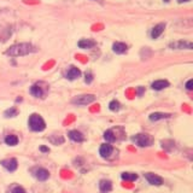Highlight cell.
Listing matches in <instances>:
<instances>
[{
    "mask_svg": "<svg viewBox=\"0 0 193 193\" xmlns=\"http://www.w3.org/2000/svg\"><path fill=\"white\" fill-rule=\"evenodd\" d=\"M29 127H30V129L34 132H42L46 128V123L40 115L33 114L29 117Z\"/></svg>",
    "mask_w": 193,
    "mask_h": 193,
    "instance_id": "obj_2",
    "label": "cell"
},
{
    "mask_svg": "<svg viewBox=\"0 0 193 193\" xmlns=\"http://www.w3.org/2000/svg\"><path fill=\"white\" fill-rule=\"evenodd\" d=\"M11 193H25V191H24V188H22V187H19V186H17V187H15L13 189H12V192Z\"/></svg>",
    "mask_w": 193,
    "mask_h": 193,
    "instance_id": "obj_25",
    "label": "cell"
},
{
    "mask_svg": "<svg viewBox=\"0 0 193 193\" xmlns=\"http://www.w3.org/2000/svg\"><path fill=\"white\" fill-rule=\"evenodd\" d=\"M127 50H128V47H127V45L123 44V42H115V44L112 45V51H114L115 53H117V54H123V53L127 52Z\"/></svg>",
    "mask_w": 193,
    "mask_h": 193,
    "instance_id": "obj_11",
    "label": "cell"
},
{
    "mask_svg": "<svg viewBox=\"0 0 193 193\" xmlns=\"http://www.w3.org/2000/svg\"><path fill=\"white\" fill-rule=\"evenodd\" d=\"M120 108H121V105H120V103H118L117 100H112V102H110V104H109V109H110L111 111H118Z\"/></svg>",
    "mask_w": 193,
    "mask_h": 193,
    "instance_id": "obj_22",
    "label": "cell"
},
{
    "mask_svg": "<svg viewBox=\"0 0 193 193\" xmlns=\"http://www.w3.org/2000/svg\"><path fill=\"white\" fill-rule=\"evenodd\" d=\"M164 1H166V3H168V1H169V0H164Z\"/></svg>",
    "mask_w": 193,
    "mask_h": 193,
    "instance_id": "obj_30",
    "label": "cell"
},
{
    "mask_svg": "<svg viewBox=\"0 0 193 193\" xmlns=\"http://www.w3.org/2000/svg\"><path fill=\"white\" fill-rule=\"evenodd\" d=\"M104 139H105L108 143H114V141L116 140V137L114 135L112 131H106V132L104 133Z\"/></svg>",
    "mask_w": 193,
    "mask_h": 193,
    "instance_id": "obj_21",
    "label": "cell"
},
{
    "mask_svg": "<svg viewBox=\"0 0 193 193\" xmlns=\"http://www.w3.org/2000/svg\"><path fill=\"white\" fill-rule=\"evenodd\" d=\"M143 93H144V87H139V88H138V95L141 96Z\"/></svg>",
    "mask_w": 193,
    "mask_h": 193,
    "instance_id": "obj_27",
    "label": "cell"
},
{
    "mask_svg": "<svg viewBox=\"0 0 193 193\" xmlns=\"http://www.w3.org/2000/svg\"><path fill=\"white\" fill-rule=\"evenodd\" d=\"M79 47L80 48H83V50H89V48H93L95 46V42L91 39H82L79 41Z\"/></svg>",
    "mask_w": 193,
    "mask_h": 193,
    "instance_id": "obj_13",
    "label": "cell"
},
{
    "mask_svg": "<svg viewBox=\"0 0 193 193\" xmlns=\"http://www.w3.org/2000/svg\"><path fill=\"white\" fill-rule=\"evenodd\" d=\"M187 1H189V0H179V3H187Z\"/></svg>",
    "mask_w": 193,
    "mask_h": 193,
    "instance_id": "obj_29",
    "label": "cell"
},
{
    "mask_svg": "<svg viewBox=\"0 0 193 193\" xmlns=\"http://www.w3.org/2000/svg\"><path fill=\"white\" fill-rule=\"evenodd\" d=\"M169 82L167 81V80H157V81H154L153 83H152V89H154V91H162V89H164V88H167V87H169Z\"/></svg>",
    "mask_w": 193,
    "mask_h": 193,
    "instance_id": "obj_10",
    "label": "cell"
},
{
    "mask_svg": "<svg viewBox=\"0 0 193 193\" xmlns=\"http://www.w3.org/2000/svg\"><path fill=\"white\" fill-rule=\"evenodd\" d=\"M5 143L6 145H10V146H15L18 144V138L16 135H7L5 138Z\"/></svg>",
    "mask_w": 193,
    "mask_h": 193,
    "instance_id": "obj_20",
    "label": "cell"
},
{
    "mask_svg": "<svg viewBox=\"0 0 193 193\" xmlns=\"http://www.w3.org/2000/svg\"><path fill=\"white\" fill-rule=\"evenodd\" d=\"M186 88H187L188 91H192V89H193V80H188V81H187Z\"/></svg>",
    "mask_w": 193,
    "mask_h": 193,
    "instance_id": "obj_26",
    "label": "cell"
},
{
    "mask_svg": "<svg viewBox=\"0 0 193 193\" xmlns=\"http://www.w3.org/2000/svg\"><path fill=\"white\" fill-rule=\"evenodd\" d=\"M35 51H36V48L31 44L23 42V44H17V45L11 46L6 51V54L10 57H21V56H27L29 53H33Z\"/></svg>",
    "mask_w": 193,
    "mask_h": 193,
    "instance_id": "obj_1",
    "label": "cell"
},
{
    "mask_svg": "<svg viewBox=\"0 0 193 193\" xmlns=\"http://www.w3.org/2000/svg\"><path fill=\"white\" fill-rule=\"evenodd\" d=\"M132 140L140 147H145V146H148L151 144V140H150L147 134H137L135 137L132 138Z\"/></svg>",
    "mask_w": 193,
    "mask_h": 193,
    "instance_id": "obj_4",
    "label": "cell"
},
{
    "mask_svg": "<svg viewBox=\"0 0 193 193\" xmlns=\"http://www.w3.org/2000/svg\"><path fill=\"white\" fill-rule=\"evenodd\" d=\"M99 188L102 193H109L112 189V183L109 180H102L99 182Z\"/></svg>",
    "mask_w": 193,
    "mask_h": 193,
    "instance_id": "obj_15",
    "label": "cell"
},
{
    "mask_svg": "<svg viewBox=\"0 0 193 193\" xmlns=\"http://www.w3.org/2000/svg\"><path fill=\"white\" fill-rule=\"evenodd\" d=\"M80 75H81V71H80L79 68H76V67H70L69 70H68V73H67V79L70 80V81H73V80L79 79Z\"/></svg>",
    "mask_w": 193,
    "mask_h": 193,
    "instance_id": "obj_9",
    "label": "cell"
},
{
    "mask_svg": "<svg viewBox=\"0 0 193 193\" xmlns=\"http://www.w3.org/2000/svg\"><path fill=\"white\" fill-rule=\"evenodd\" d=\"M40 150H41L42 152H48V151H50V150H48V147H46V146H41V147H40Z\"/></svg>",
    "mask_w": 193,
    "mask_h": 193,
    "instance_id": "obj_28",
    "label": "cell"
},
{
    "mask_svg": "<svg viewBox=\"0 0 193 193\" xmlns=\"http://www.w3.org/2000/svg\"><path fill=\"white\" fill-rule=\"evenodd\" d=\"M17 114H18L17 109L16 108H11V109L5 111V117H15V116H17Z\"/></svg>",
    "mask_w": 193,
    "mask_h": 193,
    "instance_id": "obj_23",
    "label": "cell"
},
{
    "mask_svg": "<svg viewBox=\"0 0 193 193\" xmlns=\"http://www.w3.org/2000/svg\"><path fill=\"white\" fill-rule=\"evenodd\" d=\"M93 81V76L91 73H86V79H85V82L86 83H91Z\"/></svg>",
    "mask_w": 193,
    "mask_h": 193,
    "instance_id": "obj_24",
    "label": "cell"
},
{
    "mask_svg": "<svg viewBox=\"0 0 193 193\" xmlns=\"http://www.w3.org/2000/svg\"><path fill=\"white\" fill-rule=\"evenodd\" d=\"M35 177L40 181H45L50 177V173L44 168H39V169L35 170Z\"/></svg>",
    "mask_w": 193,
    "mask_h": 193,
    "instance_id": "obj_14",
    "label": "cell"
},
{
    "mask_svg": "<svg viewBox=\"0 0 193 193\" xmlns=\"http://www.w3.org/2000/svg\"><path fill=\"white\" fill-rule=\"evenodd\" d=\"M171 115L170 114H163V112H153L150 115V120L151 121H159V120H164V118H169Z\"/></svg>",
    "mask_w": 193,
    "mask_h": 193,
    "instance_id": "obj_16",
    "label": "cell"
},
{
    "mask_svg": "<svg viewBox=\"0 0 193 193\" xmlns=\"http://www.w3.org/2000/svg\"><path fill=\"white\" fill-rule=\"evenodd\" d=\"M68 135H69V138H70L73 141H76V143L83 141V135H82L80 132H77V131H70V132L68 133Z\"/></svg>",
    "mask_w": 193,
    "mask_h": 193,
    "instance_id": "obj_17",
    "label": "cell"
},
{
    "mask_svg": "<svg viewBox=\"0 0 193 193\" xmlns=\"http://www.w3.org/2000/svg\"><path fill=\"white\" fill-rule=\"evenodd\" d=\"M1 164L4 168H6L9 171H15L17 169V159L16 158H10V159H4L1 160Z\"/></svg>",
    "mask_w": 193,
    "mask_h": 193,
    "instance_id": "obj_7",
    "label": "cell"
},
{
    "mask_svg": "<svg viewBox=\"0 0 193 193\" xmlns=\"http://www.w3.org/2000/svg\"><path fill=\"white\" fill-rule=\"evenodd\" d=\"M121 177L123 180H125V181H135L138 179V175L134 174V173H122Z\"/></svg>",
    "mask_w": 193,
    "mask_h": 193,
    "instance_id": "obj_19",
    "label": "cell"
},
{
    "mask_svg": "<svg viewBox=\"0 0 193 193\" xmlns=\"http://www.w3.org/2000/svg\"><path fill=\"white\" fill-rule=\"evenodd\" d=\"M95 100V95L94 94H83V95H79L71 100V103L74 105H88L91 103H93Z\"/></svg>",
    "mask_w": 193,
    "mask_h": 193,
    "instance_id": "obj_3",
    "label": "cell"
},
{
    "mask_svg": "<svg viewBox=\"0 0 193 193\" xmlns=\"http://www.w3.org/2000/svg\"><path fill=\"white\" fill-rule=\"evenodd\" d=\"M169 47L173 48V50H183V48H186V50H192V48H193V44L189 42V41H183V40H181V41L171 42V44L169 45Z\"/></svg>",
    "mask_w": 193,
    "mask_h": 193,
    "instance_id": "obj_5",
    "label": "cell"
},
{
    "mask_svg": "<svg viewBox=\"0 0 193 193\" xmlns=\"http://www.w3.org/2000/svg\"><path fill=\"white\" fill-rule=\"evenodd\" d=\"M164 28H166V24L164 23H159V24L154 25L153 29H152V31H151V38L152 39L159 38L160 35H162L163 31H164Z\"/></svg>",
    "mask_w": 193,
    "mask_h": 193,
    "instance_id": "obj_8",
    "label": "cell"
},
{
    "mask_svg": "<svg viewBox=\"0 0 193 193\" xmlns=\"http://www.w3.org/2000/svg\"><path fill=\"white\" fill-rule=\"evenodd\" d=\"M30 94H33L34 96L39 98V96H42L44 95V91H42V88L39 85H34V86L30 87Z\"/></svg>",
    "mask_w": 193,
    "mask_h": 193,
    "instance_id": "obj_18",
    "label": "cell"
},
{
    "mask_svg": "<svg viewBox=\"0 0 193 193\" xmlns=\"http://www.w3.org/2000/svg\"><path fill=\"white\" fill-rule=\"evenodd\" d=\"M99 153L103 158H108L110 157V154L112 153V146L109 145V144H103L100 146V150H99Z\"/></svg>",
    "mask_w": 193,
    "mask_h": 193,
    "instance_id": "obj_12",
    "label": "cell"
},
{
    "mask_svg": "<svg viewBox=\"0 0 193 193\" xmlns=\"http://www.w3.org/2000/svg\"><path fill=\"white\" fill-rule=\"evenodd\" d=\"M144 176L148 181V183H151L153 186H160L163 183V179L158 175H156V174H153V173H146V174H144Z\"/></svg>",
    "mask_w": 193,
    "mask_h": 193,
    "instance_id": "obj_6",
    "label": "cell"
}]
</instances>
